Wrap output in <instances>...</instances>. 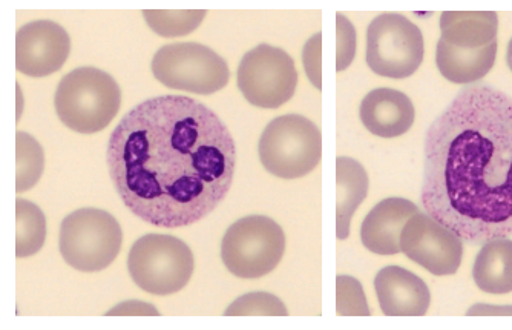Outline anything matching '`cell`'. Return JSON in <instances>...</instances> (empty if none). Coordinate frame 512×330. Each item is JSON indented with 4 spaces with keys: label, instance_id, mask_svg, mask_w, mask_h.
Returning a JSON list of instances; mask_svg holds the SVG:
<instances>
[{
    "label": "cell",
    "instance_id": "6da1fadb",
    "mask_svg": "<svg viewBox=\"0 0 512 330\" xmlns=\"http://www.w3.org/2000/svg\"><path fill=\"white\" fill-rule=\"evenodd\" d=\"M108 166L132 214L149 225L181 228L223 202L234 180L237 148L203 103L155 97L120 120L109 139Z\"/></svg>",
    "mask_w": 512,
    "mask_h": 330
},
{
    "label": "cell",
    "instance_id": "7a4b0ae2",
    "mask_svg": "<svg viewBox=\"0 0 512 330\" xmlns=\"http://www.w3.org/2000/svg\"><path fill=\"white\" fill-rule=\"evenodd\" d=\"M421 198L468 245L512 235V97L470 86L434 120Z\"/></svg>",
    "mask_w": 512,
    "mask_h": 330
},
{
    "label": "cell",
    "instance_id": "3957f363",
    "mask_svg": "<svg viewBox=\"0 0 512 330\" xmlns=\"http://www.w3.org/2000/svg\"><path fill=\"white\" fill-rule=\"evenodd\" d=\"M54 105L63 125L80 134H96L119 114L122 91L105 71L83 66L60 80Z\"/></svg>",
    "mask_w": 512,
    "mask_h": 330
},
{
    "label": "cell",
    "instance_id": "277c9868",
    "mask_svg": "<svg viewBox=\"0 0 512 330\" xmlns=\"http://www.w3.org/2000/svg\"><path fill=\"white\" fill-rule=\"evenodd\" d=\"M128 269L138 288L165 297L189 283L195 269L194 254L180 238L148 234L132 246Z\"/></svg>",
    "mask_w": 512,
    "mask_h": 330
},
{
    "label": "cell",
    "instance_id": "5b68a950",
    "mask_svg": "<svg viewBox=\"0 0 512 330\" xmlns=\"http://www.w3.org/2000/svg\"><path fill=\"white\" fill-rule=\"evenodd\" d=\"M258 151L270 174L284 180L301 179L321 162L322 134L306 117H276L264 129Z\"/></svg>",
    "mask_w": 512,
    "mask_h": 330
},
{
    "label": "cell",
    "instance_id": "8992f818",
    "mask_svg": "<svg viewBox=\"0 0 512 330\" xmlns=\"http://www.w3.org/2000/svg\"><path fill=\"white\" fill-rule=\"evenodd\" d=\"M123 234L114 215L102 209H79L66 215L60 228L63 260L80 272L108 268L122 249Z\"/></svg>",
    "mask_w": 512,
    "mask_h": 330
},
{
    "label": "cell",
    "instance_id": "52a82bcc",
    "mask_svg": "<svg viewBox=\"0 0 512 330\" xmlns=\"http://www.w3.org/2000/svg\"><path fill=\"white\" fill-rule=\"evenodd\" d=\"M286 251L283 228L266 215H249L230 226L221 258L235 277L261 278L278 266Z\"/></svg>",
    "mask_w": 512,
    "mask_h": 330
},
{
    "label": "cell",
    "instance_id": "ba28073f",
    "mask_svg": "<svg viewBox=\"0 0 512 330\" xmlns=\"http://www.w3.org/2000/svg\"><path fill=\"white\" fill-rule=\"evenodd\" d=\"M151 68L161 85L203 96L223 90L230 79L226 60L195 42L166 45L155 54Z\"/></svg>",
    "mask_w": 512,
    "mask_h": 330
},
{
    "label": "cell",
    "instance_id": "9c48e42d",
    "mask_svg": "<svg viewBox=\"0 0 512 330\" xmlns=\"http://www.w3.org/2000/svg\"><path fill=\"white\" fill-rule=\"evenodd\" d=\"M424 60V37L407 17L385 13L371 20L367 31V63L388 79H407Z\"/></svg>",
    "mask_w": 512,
    "mask_h": 330
},
{
    "label": "cell",
    "instance_id": "30bf717a",
    "mask_svg": "<svg viewBox=\"0 0 512 330\" xmlns=\"http://www.w3.org/2000/svg\"><path fill=\"white\" fill-rule=\"evenodd\" d=\"M296 85L298 71L292 57L267 43L250 50L238 68V88L258 108L283 106L292 99Z\"/></svg>",
    "mask_w": 512,
    "mask_h": 330
},
{
    "label": "cell",
    "instance_id": "8fae6325",
    "mask_svg": "<svg viewBox=\"0 0 512 330\" xmlns=\"http://www.w3.org/2000/svg\"><path fill=\"white\" fill-rule=\"evenodd\" d=\"M401 252L431 274L447 277L462 263L463 243L436 218L417 212L402 231Z\"/></svg>",
    "mask_w": 512,
    "mask_h": 330
},
{
    "label": "cell",
    "instance_id": "7c38bea8",
    "mask_svg": "<svg viewBox=\"0 0 512 330\" xmlns=\"http://www.w3.org/2000/svg\"><path fill=\"white\" fill-rule=\"evenodd\" d=\"M71 51L65 28L53 20H34L16 34V68L30 77H46L62 70Z\"/></svg>",
    "mask_w": 512,
    "mask_h": 330
},
{
    "label": "cell",
    "instance_id": "4fadbf2b",
    "mask_svg": "<svg viewBox=\"0 0 512 330\" xmlns=\"http://www.w3.org/2000/svg\"><path fill=\"white\" fill-rule=\"evenodd\" d=\"M376 295L388 317H422L430 307V289L422 278L399 266H387L375 278Z\"/></svg>",
    "mask_w": 512,
    "mask_h": 330
},
{
    "label": "cell",
    "instance_id": "5bb4252c",
    "mask_svg": "<svg viewBox=\"0 0 512 330\" xmlns=\"http://www.w3.org/2000/svg\"><path fill=\"white\" fill-rule=\"evenodd\" d=\"M417 212V206L405 198L382 200L368 212L362 223V245L373 254H399L402 231L408 220Z\"/></svg>",
    "mask_w": 512,
    "mask_h": 330
},
{
    "label": "cell",
    "instance_id": "9a60e30c",
    "mask_svg": "<svg viewBox=\"0 0 512 330\" xmlns=\"http://www.w3.org/2000/svg\"><path fill=\"white\" fill-rule=\"evenodd\" d=\"M359 116L371 134L382 139H394L404 136L413 126L416 111L411 100L401 91L379 88L364 97Z\"/></svg>",
    "mask_w": 512,
    "mask_h": 330
},
{
    "label": "cell",
    "instance_id": "2e32d148",
    "mask_svg": "<svg viewBox=\"0 0 512 330\" xmlns=\"http://www.w3.org/2000/svg\"><path fill=\"white\" fill-rule=\"evenodd\" d=\"M445 42L463 50H477L496 42L499 16L494 11H445L440 16Z\"/></svg>",
    "mask_w": 512,
    "mask_h": 330
},
{
    "label": "cell",
    "instance_id": "e0dca14e",
    "mask_svg": "<svg viewBox=\"0 0 512 330\" xmlns=\"http://www.w3.org/2000/svg\"><path fill=\"white\" fill-rule=\"evenodd\" d=\"M497 40L477 50H463L439 39L436 63L440 74L457 85L479 82L493 70L497 56Z\"/></svg>",
    "mask_w": 512,
    "mask_h": 330
},
{
    "label": "cell",
    "instance_id": "ac0fdd59",
    "mask_svg": "<svg viewBox=\"0 0 512 330\" xmlns=\"http://www.w3.org/2000/svg\"><path fill=\"white\" fill-rule=\"evenodd\" d=\"M473 277L477 288L486 294L512 292V240L494 238L486 241L474 263Z\"/></svg>",
    "mask_w": 512,
    "mask_h": 330
},
{
    "label": "cell",
    "instance_id": "d6986e66",
    "mask_svg": "<svg viewBox=\"0 0 512 330\" xmlns=\"http://www.w3.org/2000/svg\"><path fill=\"white\" fill-rule=\"evenodd\" d=\"M336 182H338V211L336 228L339 240L350 235V222L368 191V175L361 163L350 157L336 160Z\"/></svg>",
    "mask_w": 512,
    "mask_h": 330
},
{
    "label": "cell",
    "instance_id": "ffe728a7",
    "mask_svg": "<svg viewBox=\"0 0 512 330\" xmlns=\"http://www.w3.org/2000/svg\"><path fill=\"white\" fill-rule=\"evenodd\" d=\"M46 218L42 209L34 203L16 200V257L36 255L45 245Z\"/></svg>",
    "mask_w": 512,
    "mask_h": 330
},
{
    "label": "cell",
    "instance_id": "44dd1931",
    "mask_svg": "<svg viewBox=\"0 0 512 330\" xmlns=\"http://www.w3.org/2000/svg\"><path fill=\"white\" fill-rule=\"evenodd\" d=\"M45 169V154L40 143L27 132L16 134V192L28 191L39 183Z\"/></svg>",
    "mask_w": 512,
    "mask_h": 330
},
{
    "label": "cell",
    "instance_id": "7402d4cb",
    "mask_svg": "<svg viewBox=\"0 0 512 330\" xmlns=\"http://www.w3.org/2000/svg\"><path fill=\"white\" fill-rule=\"evenodd\" d=\"M204 10H146V24L161 37L188 36L203 22Z\"/></svg>",
    "mask_w": 512,
    "mask_h": 330
},
{
    "label": "cell",
    "instance_id": "603a6c76",
    "mask_svg": "<svg viewBox=\"0 0 512 330\" xmlns=\"http://www.w3.org/2000/svg\"><path fill=\"white\" fill-rule=\"evenodd\" d=\"M227 317H243V315H272L286 317L287 307L283 301L266 292H252L235 300L226 309Z\"/></svg>",
    "mask_w": 512,
    "mask_h": 330
},
{
    "label": "cell",
    "instance_id": "cb8c5ba5",
    "mask_svg": "<svg viewBox=\"0 0 512 330\" xmlns=\"http://www.w3.org/2000/svg\"><path fill=\"white\" fill-rule=\"evenodd\" d=\"M336 288H338V297H336L338 315H361V317L370 315L364 291L358 280L347 275H339Z\"/></svg>",
    "mask_w": 512,
    "mask_h": 330
},
{
    "label": "cell",
    "instance_id": "d4e9b609",
    "mask_svg": "<svg viewBox=\"0 0 512 330\" xmlns=\"http://www.w3.org/2000/svg\"><path fill=\"white\" fill-rule=\"evenodd\" d=\"M336 27H338V59H336V71L347 70L356 54V31L350 24V20L342 14H336Z\"/></svg>",
    "mask_w": 512,
    "mask_h": 330
},
{
    "label": "cell",
    "instance_id": "484cf974",
    "mask_svg": "<svg viewBox=\"0 0 512 330\" xmlns=\"http://www.w3.org/2000/svg\"><path fill=\"white\" fill-rule=\"evenodd\" d=\"M322 34L318 33L306 43L304 53H302V60L306 66V73L309 79L312 80L313 85L321 90L322 76H321V50H322Z\"/></svg>",
    "mask_w": 512,
    "mask_h": 330
},
{
    "label": "cell",
    "instance_id": "4316f807",
    "mask_svg": "<svg viewBox=\"0 0 512 330\" xmlns=\"http://www.w3.org/2000/svg\"><path fill=\"white\" fill-rule=\"evenodd\" d=\"M106 315H160L157 309L151 304L142 301H126V303L115 306Z\"/></svg>",
    "mask_w": 512,
    "mask_h": 330
},
{
    "label": "cell",
    "instance_id": "83f0119b",
    "mask_svg": "<svg viewBox=\"0 0 512 330\" xmlns=\"http://www.w3.org/2000/svg\"><path fill=\"white\" fill-rule=\"evenodd\" d=\"M468 315H512L511 306H490V304H477L471 307Z\"/></svg>",
    "mask_w": 512,
    "mask_h": 330
},
{
    "label": "cell",
    "instance_id": "f1b7e54d",
    "mask_svg": "<svg viewBox=\"0 0 512 330\" xmlns=\"http://www.w3.org/2000/svg\"><path fill=\"white\" fill-rule=\"evenodd\" d=\"M506 60H508L509 70L512 71V39L508 43V51H506Z\"/></svg>",
    "mask_w": 512,
    "mask_h": 330
}]
</instances>
